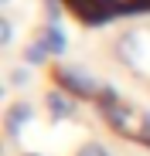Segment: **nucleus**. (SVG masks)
<instances>
[{"instance_id":"obj_1","label":"nucleus","mask_w":150,"mask_h":156,"mask_svg":"<svg viewBox=\"0 0 150 156\" xmlns=\"http://www.w3.org/2000/svg\"><path fill=\"white\" fill-rule=\"evenodd\" d=\"M99 109H103V119L109 122L113 133L126 136V139H143V112L137 105H130V102H123L116 95V88H103Z\"/></svg>"},{"instance_id":"obj_2","label":"nucleus","mask_w":150,"mask_h":156,"mask_svg":"<svg viewBox=\"0 0 150 156\" xmlns=\"http://www.w3.org/2000/svg\"><path fill=\"white\" fill-rule=\"evenodd\" d=\"M55 82H58V88H65L68 95L85 98V102H92V98L103 95V85H99L89 71L75 68V65H58V68H55Z\"/></svg>"},{"instance_id":"obj_3","label":"nucleus","mask_w":150,"mask_h":156,"mask_svg":"<svg viewBox=\"0 0 150 156\" xmlns=\"http://www.w3.org/2000/svg\"><path fill=\"white\" fill-rule=\"evenodd\" d=\"M65 7L85 24H106L109 17L119 14L116 0H65Z\"/></svg>"},{"instance_id":"obj_4","label":"nucleus","mask_w":150,"mask_h":156,"mask_svg":"<svg viewBox=\"0 0 150 156\" xmlns=\"http://www.w3.org/2000/svg\"><path fill=\"white\" fill-rule=\"evenodd\" d=\"M75 102H79V98H75V95H68L65 88H51V92L44 95L48 115H51L55 122H58V119H72V115H75V109H79Z\"/></svg>"},{"instance_id":"obj_5","label":"nucleus","mask_w":150,"mask_h":156,"mask_svg":"<svg viewBox=\"0 0 150 156\" xmlns=\"http://www.w3.org/2000/svg\"><path fill=\"white\" fill-rule=\"evenodd\" d=\"M113 55H116V61H123L126 68H137V61H140V37H137V31L119 34L116 44H113Z\"/></svg>"},{"instance_id":"obj_6","label":"nucleus","mask_w":150,"mask_h":156,"mask_svg":"<svg viewBox=\"0 0 150 156\" xmlns=\"http://www.w3.org/2000/svg\"><path fill=\"white\" fill-rule=\"evenodd\" d=\"M31 119H34L31 102H14V105L7 109V115H4V129H7V136L14 139V136L21 133V126H28Z\"/></svg>"},{"instance_id":"obj_7","label":"nucleus","mask_w":150,"mask_h":156,"mask_svg":"<svg viewBox=\"0 0 150 156\" xmlns=\"http://www.w3.org/2000/svg\"><path fill=\"white\" fill-rule=\"evenodd\" d=\"M38 41L48 48V55H62V51H65V34H62V27H58L55 20H48L44 27H41Z\"/></svg>"},{"instance_id":"obj_8","label":"nucleus","mask_w":150,"mask_h":156,"mask_svg":"<svg viewBox=\"0 0 150 156\" xmlns=\"http://www.w3.org/2000/svg\"><path fill=\"white\" fill-rule=\"evenodd\" d=\"M24 61H28V65H44V61H48V48L34 37L28 48H24Z\"/></svg>"},{"instance_id":"obj_9","label":"nucleus","mask_w":150,"mask_h":156,"mask_svg":"<svg viewBox=\"0 0 150 156\" xmlns=\"http://www.w3.org/2000/svg\"><path fill=\"white\" fill-rule=\"evenodd\" d=\"M75 156H113L103 143H85V146H79V153H75Z\"/></svg>"},{"instance_id":"obj_10","label":"nucleus","mask_w":150,"mask_h":156,"mask_svg":"<svg viewBox=\"0 0 150 156\" xmlns=\"http://www.w3.org/2000/svg\"><path fill=\"white\" fill-rule=\"evenodd\" d=\"M24 85H31V71L28 68H14L10 71V88H24Z\"/></svg>"},{"instance_id":"obj_11","label":"nucleus","mask_w":150,"mask_h":156,"mask_svg":"<svg viewBox=\"0 0 150 156\" xmlns=\"http://www.w3.org/2000/svg\"><path fill=\"white\" fill-rule=\"evenodd\" d=\"M10 41H14V20H7V17H4V20H0V44L7 48Z\"/></svg>"},{"instance_id":"obj_12","label":"nucleus","mask_w":150,"mask_h":156,"mask_svg":"<svg viewBox=\"0 0 150 156\" xmlns=\"http://www.w3.org/2000/svg\"><path fill=\"white\" fill-rule=\"evenodd\" d=\"M28 156H41V153H28Z\"/></svg>"},{"instance_id":"obj_13","label":"nucleus","mask_w":150,"mask_h":156,"mask_svg":"<svg viewBox=\"0 0 150 156\" xmlns=\"http://www.w3.org/2000/svg\"><path fill=\"white\" fill-rule=\"evenodd\" d=\"M4 4H10V0H4Z\"/></svg>"}]
</instances>
